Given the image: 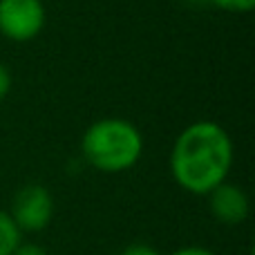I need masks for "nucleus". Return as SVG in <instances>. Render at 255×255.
<instances>
[{
	"label": "nucleus",
	"instance_id": "nucleus-9",
	"mask_svg": "<svg viewBox=\"0 0 255 255\" xmlns=\"http://www.w3.org/2000/svg\"><path fill=\"white\" fill-rule=\"evenodd\" d=\"M121 255H161L157 249L148 247V244H130L128 249L121 251Z\"/></svg>",
	"mask_w": 255,
	"mask_h": 255
},
{
	"label": "nucleus",
	"instance_id": "nucleus-6",
	"mask_svg": "<svg viewBox=\"0 0 255 255\" xmlns=\"http://www.w3.org/2000/svg\"><path fill=\"white\" fill-rule=\"evenodd\" d=\"M18 244H20V229L9 213L0 211V255H13Z\"/></svg>",
	"mask_w": 255,
	"mask_h": 255
},
{
	"label": "nucleus",
	"instance_id": "nucleus-3",
	"mask_svg": "<svg viewBox=\"0 0 255 255\" xmlns=\"http://www.w3.org/2000/svg\"><path fill=\"white\" fill-rule=\"evenodd\" d=\"M47 13L43 0H0V36L29 43L43 31Z\"/></svg>",
	"mask_w": 255,
	"mask_h": 255
},
{
	"label": "nucleus",
	"instance_id": "nucleus-1",
	"mask_svg": "<svg viewBox=\"0 0 255 255\" xmlns=\"http://www.w3.org/2000/svg\"><path fill=\"white\" fill-rule=\"evenodd\" d=\"M233 166V141L215 121H195L175 139L170 172L177 186L193 195H208L224 184Z\"/></svg>",
	"mask_w": 255,
	"mask_h": 255
},
{
	"label": "nucleus",
	"instance_id": "nucleus-5",
	"mask_svg": "<svg viewBox=\"0 0 255 255\" xmlns=\"http://www.w3.org/2000/svg\"><path fill=\"white\" fill-rule=\"evenodd\" d=\"M208 206L217 222L226 226L242 224L249 217V197L240 186L235 184H220L208 193Z\"/></svg>",
	"mask_w": 255,
	"mask_h": 255
},
{
	"label": "nucleus",
	"instance_id": "nucleus-4",
	"mask_svg": "<svg viewBox=\"0 0 255 255\" xmlns=\"http://www.w3.org/2000/svg\"><path fill=\"white\" fill-rule=\"evenodd\" d=\"M11 220L20 231H36L47 229V224L54 217V197L45 186L40 184H29L20 188L13 197L11 206Z\"/></svg>",
	"mask_w": 255,
	"mask_h": 255
},
{
	"label": "nucleus",
	"instance_id": "nucleus-8",
	"mask_svg": "<svg viewBox=\"0 0 255 255\" xmlns=\"http://www.w3.org/2000/svg\"><path fill=\"white\" fill-rule=\"evenodd\" d=\"M9 92H11V74H9V70L0 63V103L7 99Z\"/></svg>",
	"mask_w": 255,
	"mask_h": 255
},
{
	"label": "nucleus",
	"instance_id": "nucleus-7",
	"mask_svg": "<svg viewBox=\"0 0 255 255\" xmlns=\"http://www.w3.org/2000/svg\"><path fill=\"white\" fill-rule=\"evenodd\" d=\"M208 2L231 13H249L255 7V0H208Z\"/></svg>",
	"mask_w": 255,
	"mask_h": 255
},
{
	"label": "nucleus",
	"instance_id": "nucleus-10",
	"mask_svg": "<svg viewBox=\"0 0 255 255\" xmlns=\"http://www.w3.org/2000/svg\"><path fill=\"white\" fill-rule=\"evenodd\" d=\"M13 255H47V251L43 247H38V244H18Z\"/></svg>",
	"mask_w": 255,
	"mask_h": 255
},
{
	"label": "nucleus",
	"instance_id": "nucleus-2",
	"mask_svg": "<svg viewBox=\"0 0 255 255\" xmlns=\"http://www.w3.org/2000/svg\"><path fill=\"white\" fill-rule=\"evenodd\" d=\"M85 161L101 172L130 170L143 152V136L128 119L108 117L94 121L81 139Z\"/></svg>",
	"mask_w": 255,
	"mask_h": 255
},
{
	"label": "nucleus",
	"instance_id": "nucleus-11",
	"mask_svg": "<svg viewBox=\"0 0 255 255\" xmlns=\"http://www.w3.org/2000/svg\"><path fill=\"white\" fill-rule=\"evenodd\" d=\"M170 255H215V253H211L208 249H202V247H186V249H179V251H175Z\"/></svg>",
	"mask_w": 255,
	"mask_h": 255
}]
</instances>
